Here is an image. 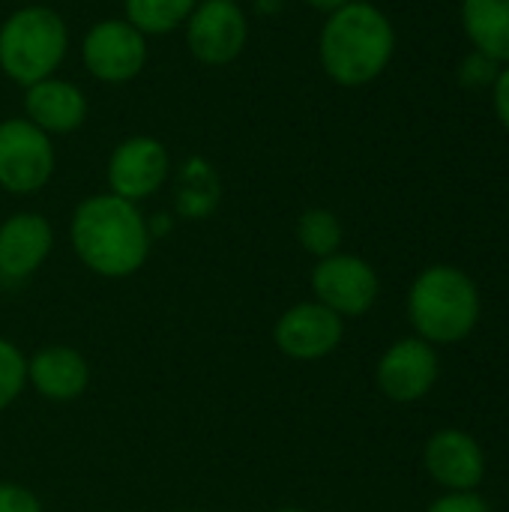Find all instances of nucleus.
Returning a JSON list of instances; mask_svg holds the SVG:
<instances>
[{
  "label": "nucleus",
  "instance_id": "obj_13",
  "mask_svg": "<svg viewBox=\"0 0 509 512\" xmlns=\"http://www.w3.org/2000/svg\"><path fill=\"white\" fill-rule=\"evenodd\" d=\"M54 228L42 213H12L0 222V279L24 282L48 261Z\"/></svg>",
  "mask_w": 509,
  "mask_h": 512
},
{
  "label": "nucleus",
  "instance_id": "obj_25",
  "mask_svg": "<svg viewBox=\"0 0 509 512\" xmlns=\"http://www.w3.org/2000/svg\"><path fill=\"white\" fill-rule=\"evenodd\" d=\"M306 6H312V9H318V12H336V9H342L345 3H351V0H303Z\"/></svg>",
  "mask_w": 509,
  "mask_h": 512
},
{
  "label": "nucleus",
  "instance_id": "obj_21",
  "mask_svg": "<svg viewBox=\"0 0 509 512\" xmlns=\"http://www.w3.org/2000/svg\"><path fill=\"white\" fill-rule=\"evenodd\" d=\"M426 512H492V507L480 492H444L426 507Z\"/></svg>",
  "mask_w": 509,
  "mask_h": 512
},
{
  "label": "nucleus",
  "instance_id": "obj_22",
  "mask_svg": "<svg viewBox=\"0 0 509 512\" xmlns=\"http://www.w3.org/2000/svg\"><path fill=\"white\" fill-rule=\"evenodd\" d=\"M501 72V63H495L492 57L474 51L471 57H465L462 69H459V78L465 87H483V84H492Z\"/></svg>",
  "mask_w": 509,
  "mask_h": 512
},
{
  "label": "nucleus",
  "instance_id": "obj_15",
  "mask_svg": "<svg viewBox=\"0 0 509 512\" xmlns=\"http://www.w3.org/2000/svg\"><path fill=\"white\" fill-rule=\"evenodd\" d=\"M27 384L48 402H75L90 387V366L69 345H45L27 360Z\"/></svg>",
  "mask_w": 509,
  "mask_h": 512
},
{
  "label": "nucleus",
  "instance_id": "obj_20",
  "mask_svg": "<svg viewBox=\"0 0 509 512\" xmlns=\"http://www.w3.org/2000/svg\"><path fill=\"white\" fill-rule=\"evenodd\" d=\"M27 387V357L24 351L0 336V411H6Z\"/></svg>",
  "mask_w": 509,
  "mask_h": 512
},
{
  "label": "nucleus",
  "instance_id": "obj_24",
  "mask_svg": "<svg viewBox=\"0 0 509 512\" xmlns=\"http://www.w3.org/2000/svg\"><path fill=\"white\" fill-rule=\"evenodd\" d=\"M492 102H495V114L504 123L509 132V63L498 72V78L492 81Z\"/></svg>",
  "mask_w": 509,
  "mask_h": 512
},
{
  "label": "nucleus",
  "instance_id": "obj_6",
  "mask_svg": "<svg viewBox=\"0 0 509 512\" xmlns=\"http://www.w3.org/2000/svg\"><path fill=\"white\" fill-rule=\"evenodd\" d=\"M312 300L336 312L339 318H363L375 309L381 297V279L378 270L351 252H336L321 258L312 267Z\"/></svg>",
  "mask_w": 509,
  "mask_h": 512
},
{
  "label": "nucleus",
  "instance_id": "obj_4",
  "mask_svg": "<svg viewBox=\"0 0 509 512\" xmlns=\"http://www.w3.org/2000/svg\"><path fill=\"white\" fill-rule=\"evenodd\" d=\"M69 51V30L51 6H21L0 24V72L30 87L51 78Z\"/></svg>",
  "mask_w": 509,
  "mask_h": 512
},
{
  "label": "nucleus",
  "instance_id": "obj_1",
  "mask_svg": "<svg viewBox=\"0 0 509 512\" xmlns=\"http://www.w3.org/2000/svg\"><path fill=\"white\" fill-rule=\"evenodd\" d=\"M69 240L78 261L102 279L135 276L153 246L150 225L138 204L111 192L84 198L69 222Z\"/></svg>",
  "mask_w": 509,
  "mask_h": 512
},
{
  "label": "nucleus",
  "instance_id": "obj_23",
  "mask_svg": "<svg viewBox=\"0 0 509 512\" xmlns=\"http://www.w3.org/2000/svg\"><path fill=\"white\" fill-rule=\"evenodd\" d=\"M0 512H42V501L21 483H0Z\"/></svg>",
  "mask_w": 509,
  "mask_h": 512
},
{
  "label": "nucleus",
  "instance_id": "obj_10",
  "mask_svg": "<svg viewBox=\"0 0 509 512\" xmlns=\"http://www.w3.org/2000/svg\"><path fill=\"white\" fill-rule=\"evenodd\" d=\"M108 192L123 201H144L153 198L171 180V153L153 135H132L123 138L108 156Z\"/></svg>",
  "mask_w": 509,
  "mask_h": 512
},
{
  "label": "nucleus",
  "instance_id": "obj_18",
  "mask_svg": "<svg viewBox=\"0 0 509 512\" xmlns=\"http://www.w3.org/2000/svg\"><path fill=\"white\" fill-rule=\"evenodd\" d=\"M198 0H123L126 21L144 36H162L186 24Z\"/></svg>",
  "mask_w": 509,
  "mask_h": 512
},
{
  "label": "nucleus",
  "instance_id": "obj_28",
  "mask_svg": "<svg viewBox=\"0 0 509 512\" xmlns=\"http://www.w3.org/2000/svg\"><path fill=\"white\" fill-rule=\"evenodd\" d=\"M0 285H3V279H0Z\"/></svg>",
  "mask_w": 509,
  "mask_h": 512
},
{
  "label": "nucleus",
  "instance_id": "obj_14",
  "mask_svg": "<svg viewBox=\"0 0 509 512\" xmlns=\"http://www.w3.org/2000/svg\"><path fill=\"white\" fill-rule=\"evenodd\" d=\"M87 96L78 84L66 78H45L24 87V117L45 135H69L87 120Z\"/></svg>",
  "mask_w": 509,
  "mask_h": 512
},
{
  "label": "nucleus",
  "instance_id": "obj_5",
  "mask_svg": "<svg viewBox=\"0 0 509 512\" xmlns=\"http://www.w3.org/2000/svg\"><path fill=\"white\" fill-rule=\"evenodd\" d=\"M54 144L27 117L0 120V189L9 195H36L54 177Z\"/></svg>",
  "mask_w": 509,
  "mask_h": 512
},
{
  "label": "nucleus",
  "instance_id": "obj_16",
  "mask_svg": "<svg viewBox=\"0 0 509 512\" xmlns=\"http://www.w3.org/2000/svg\"><path fill=\"white\" fill-rule=\"evenodd\" d=\"M222 201L219 171L204 156H189L174 171V210L183 219H207Z\"/></svg>",
  "mask_w": 509,
  "mask_h": 512
},
{
  "label": "nucleus",
  "instance_id": "obj_19",
  "mask_svg": "<svg viewBox=\"0 0 509 512\" xmlns=\"http://www.w3.org/2000/svg\"><path fill=\"white\" fill-rule=\"evenodd\" d=\"M297 243L303 246V252H309L312 258H327L342 252V240H345V228L339 222V216L327 207H309L300 213L297 219Z\"/></svg>",
  "mask_w": 509,
  "mask_h": 512
},
{
  "label": "nucleus",
  "instance_id": "obj_7",
  "mask_svg": "<svg viewBox=\"0 0 509 512\" xmlns=\"http://www.w3.org/2000/svg\"><path fill=\"white\" fill-rule=\"evenodd\" d=\"M147 36L126 18H102L81 39V63L102 84H126L147 66Z\"/></svg>",
  "mask_w": 509,
  "mask_h": 512
},
{
  "label": "nucleus",
  "instance_id": "obj_8",
  "mask_svg": "<svg viewBox=\"0 0 509 512\" xmlns=\"http://www.w3.org/2000/svg\"><path fill=\"white\" fill-rule=\"evenodd\" d=\"M441 378V354L420 336L396 339L375 366V384L384 399L396 405L423 402Z\"/></svg>",
  "mask_w": 509,
  "mask_h": 512
},
{
  "label": "nucleus",
  "instance_id": "obj_12",
  "mask_svg": "<svg viewBox=\"0 0 509 512\" xmlns=\"http://www.w3.org/2000/svg\"><path fill=\"white\" fill-rule=\"evenodd\" d=\"M423 468L444 492H477L486 480V450L471 432L447 426L423 444Z\"/></svg>",
  "mask_w": 509,
  "mask_h": 512
},
{
  "label": "nucleus",
  "instance_id": "obj_2",
  "mask_svg": "<svg viewBox=\"0 0 509 512\" xmlns=\"http://www.w3.org/2000/svg\"><path fill=\"white\" fill-rule=\"evenodd\" d=\"M396 54V30L390 18L366 0H351L330 12L318 36V60L327 78L342 87L375 81Z\"/></svg>",
  "mask_w": 509,
  "mask_h": 512
},
{
  "label": "nucleus",
  "instance_id": "obj_9",
  "mask_svg": "<svg viewBox=\"0 0 509 512\" xmlns=\"http://www.w3.org/2000/svg\"><path fill=\"white\" fill-rule=\"evenodd\" d=\"M189 54L204 66L234 63L249 39V18L237 0H198L183 24Z\"/></svg>",
  "mask_w": 509,
  "mask_h": 512
},
{
  "label": "nucleus",
  "instance_id": "obj_26",
  "mask_svg": "<svg viewBox=\"0 0 509 512\" xmlns=\"http://www.w3.org/2000/svg\"><path fill=\"white\" fill-rule=\"evenodd\" d=\"M276 512H306V510H300V507H282V510H276Z\"/></svg>",
  "mask_w": 509,
  "mask_h": 512
},
{
  "label": "nucleus",
  "instance_id": "obj_17",
  "mask_svg": "<svg viewBox=\"0 0 509 512\" xmlns=\"http://www.w3.org/2000/svg\"><path fill=\"white\" fill-rule=\"evenodd\" d=\"M462 27L474 51L509 63V0H462Z\"/></svg>",
  "mask_w": 509,
  "mask_h": 512
},
{
  "label": "nucleus",
  "instance_id": "obj_11",
  "mask_svg": "<svg viewBox=\"0 0 509 512\" xmlns=\"http://www.w3.org/2000/svg\"><path fill=\"white\" fill-rule=\"evenodd\" d=\"M345 339V318L321 306L318 300H303L276 318L273 342L279 354L297 363H315L339 351Z\"/></svg>",
  "mask_w": 509,
  "mask_h": 512
},
{
  "label": "nucleus",
  "instance_id": "obj_27",
  "mask_svg": "<svg viewBox=\"0 0 509 512\" xmlns=\"http://www.w3.org/2000/svg\"><path fill=\"white\" fill-rule=\"evenodd\" d=\"M192 512H204V510H192Z\"/></svg>",
  "mask_w": 509,
  "mask_h": 512
},
{
  "label": "nucleus",
  "instance_id": "obj_3",
  "mask_svg": "<svg viewBox=\"0 0 509 512\" xmlns=\"http://www.w3.org/2000/svg\"><path fill=\"white\" fill-rule=\"evenodd\" d=\"M405 312L414 336L435 348L462 345L483 318V297L471 273L453 264L420 270L408 288Z\"/></svg>",
  "mask_w": 509,
  "mask_h": 512
}]
</instances>
